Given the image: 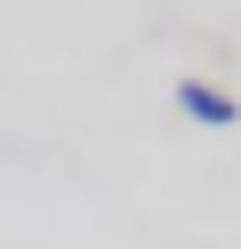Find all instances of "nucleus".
I'll return each instance as SVG.
<instances>
[{
	"label": "nucleus",
	"mask_w": 241,
	"mask_h": 249,
	"mask_svg": "<svg viewBox=\"0 0 241 249\" xmlns=\"http://www.w3.org/2000/svg\"><path fill=\"white\" fill-rule=\"evenodd\" d=\"M177 113L201 121V129H233V121H241V97L217 89V81H177Z\"/></svg>",
	"instance_id": "obj_1"
}]
</instances>
